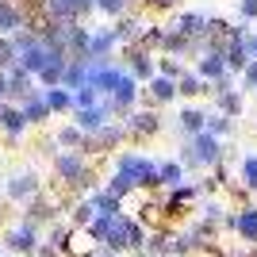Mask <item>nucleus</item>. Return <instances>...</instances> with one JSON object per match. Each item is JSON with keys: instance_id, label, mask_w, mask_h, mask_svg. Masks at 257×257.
I'll return each mask as SVG.
<instances>
[{"instance_id": "obj_3", "label": "nucleus", "mask_w": 257, "mask_h": 257, "mask_svg": "<svg viewBox=\"0 0 257 257\" xmlns=\"http://www.w3.org/2000/svg\"><path fill=\"white\" fill-rule=\"evenodd\" d=\"M223 73H226V62L219 54H211V58L200 62V77H204V81H223Z\"/></svg>"}, {"instance_id": "obj_18", "label": "nucleus", "mask_w": 257, "mask_h": 257, "mask_svg": "<svg viewBox=\"0 0 257 257\" xmlns=\"http://www.w3.org/2000/svg\"><path fill=\"white\" fill-rule=\"evenodd\" d=\"M62 142H65V146H77V142H81V131H77V127L62 131Z\"/></svg>"}, {"instance_id": "obj_1", "label": "nucleus", "mask_w": 257, "mask_h": 257, "mask_svg": "<svg viewBox=\"0 0 257 257\" xmlns=\"http://www.w3.org/2000/svg\"><path fill=\"white\" fill-rule=\"evenodd\" d=\"M219 158V142H215V135H196V142H192V154H188V161H215Z\"/></svg>"}, {"instance_id": "obj_7", "label": "nucleus", "mask_w": 257, "mask_h": 257, "mask_svg": "<svg viewBox=\"0 0 257 257\" xmlns=\"http://www.w3.org/2000/svg\"><path fill=\"white\" fill-rule=\"evenodd\" d=\"M181 92L184 96H196V92H204V81L200 77H181Z\"/></svg>"}, {"instance_id": "obj_22", "label": "nucleus", "mask_w": 257, "mask_h": 257, "mask_svg": "<svg viewBox=\"0 0 257 257\" xmlns=\"http://www.w3.org/2000/svg\"><path fill=\"white\" fill-rule=\"evenodd\" d=\"M8 58H12V46H8V43H0V65L8 62Z\"/></svg>"}, {"instance_id": "obj_13", "label": "nucleus", "mask_w": 257, "mask_h": 257, "mask_svg": "<svg viewBox=\"0 0 257 257\" xmlns=\"http://www.w3.org/2000/svg\"><path fill=\"white\" fill-rule=\"evenodd\" d=\"M46 107H69V96H65V92H50V96H46Z\"/></svg>"}, {"instance_id": "obj_23", "label": "nucleus", "mask_w": 257, "mask_h": 257, "mask_svg": "<svg viewBox=\"0 0 257 257\" xmlns=\"http://www.w3.org/2000/svg\"><path fill=\"white\" fill-rule=\"evenodd\" d=\"M146 4H150V8H169L173 0H146Z\"/></svg>"}, {"instance_id": "obj_16", "label": "nucleus", "mask_w": 257, "mask_h": 257, "mask_svg": "<svg viewBox=\"0 0 257 257\" xmlns=\"http://www.w3.org/2000/svg\"><path fill=\"white\" fill-rule=\"evenodd\" d=\"M242 173H246V184H253V188H257V158H249Z\"/></svg>"}, {"instance_id": "obj_11", "label": "nucleus", "mask_w": 257, "mask_h": 257, "mask_svg": "<svg viewBox=\"0 0 257 257\" xmlns=\"http://www.w3.org/2000/svg\"><path fill=\"white\" fill-rule=\"evenodd\" d=\"M23 119H27V115H20V111H4V123H8L12 135H16V131H23Z\"/></svg>"}, {"instance_id": "obj_2", "label": "nucleus", "mask_w": 257, "mask_h": 257, "mask_svg": "<svg viewBox=\"0 0 257 257\" xmlns=\"http://www.w3.org/2000/svg\"><path fill=\"white\" fill-rule=\"evenodd\" d=\"M81 142H85L92 154H100V150H107V146H115V142H119V131L115 127H100L92 139H81Z\"/></svg>"}, {"instance_id": "obj_5", "label": "nucleus", "mask_w": 257, "mask_h": 257, "mask_svg": "<svg viewBox=\"0 0 257 257\" xmlns=\"http://www.w3.org/2000/svg\"><path fill=\"white\" fill-rule=\"evenodd\" d=\"M215 92H219V107H223L226 115H238V111H242V100H238L234 92H226L223 81H219V88H215Z\"/></svg>"}, {"instance_id": "obj_24", "label": "nucleus", "mask_w": 257, "mask_h": 257, "mask_svg": "<svg viewBox=\"0 0 257 257\" xmlns=\"http://www.w3.org/2000/svg\"><path fill=\"white\" fill-rule=\"evenodd\" d=\"M4 92H8V88H4V81H0V96H4Z\"/></svg>"}, {"instance_id": "obj_20", "label": "nucleus", "mask_w": 257, "mask_h": 257, "mask_svg": "<svg viewBox=\"0 0 257 257\" xmlns=\"http://www.w3.org/2000/svg\"><path fill=\"white\" fill-rule=\"evenodd\" d=\"M242 16L253 20V16H257V0H242Z\"/></svg>"}, {"instance_id": "obj_21", "label": "nucleus", "mask_w": 257, "mask_h": 257, "mask_svg": "<svg viewBox=\"0 0 257 257\" xmlns=\"http://www.w3.org/2000/svg\"><path fill=\"white\" fill-rule=\"evenodd\" d=\"M246 85H257V62H253V65L246 69Z\"/></svg>"}, {"instance_id": "obj_12", "label": "nucleus", "mask_w": 257, "mask_h": 257, "mask_svg": "<svg viewBox=\"0 0 257 257\" xmlns=\"http://www.w3.org/2000/svg\"><path fill=\"white\" fill-rule=\"evenodd\" d=\"M226 127H230V123H226V115H215L211 123H207V135H223Z\"/></svg>"}, {"instance_id": "obj_9", "label": "nucleus", "mask_w": 257, "mask_h": 257, "mask_svg": "<svg viewBox=\"0 0 257 257\" xmlns=\"http://www.w3.org/2000/svg\"><path fill=\"white\" fill-rule=\"evenodd\" d=\"M77 123H81V127H100V123H104V111H81Z\"/></svg>"}, {"instance_id": "obj_15", "label": "nucleus", "mask_w": 257, "mask_h": 257, "mask_svg": "<svg viewBox=\"0 0 257 257\" xmlns=\"http://www.w3.org/2000/svg\"><path fill=\"white\" fill-rule=\"evenodd\" d=\"M31 188H35V184H31V177H23V181H16V184H12V196H27Z\"/></svg>"}, {"instance_id": "obj_10", "label": "nucleus", "mask_w": 257, "mask_h": 257, "mask_svg": "<svg viewBox=\"0 0 257 257\" xmlns=\"http://www.w3.org/2000/svg\"><path fill=\"white\" fill-rule=\"evenodd\" d=\"M8 242H12L16 249H31V230H16V234H12Z\"/></svg>"}, {"instance_id": "obj_19", "label": "nucleus", "mask_w": 257, "mask_h": 257, "mask_svg": "<svg viewBox=\"0 0 257 257\" xmlns=\"http://www.w3.org/2000/svg\"><path fill=\"white\" fill-rule=\"evenodd\" d=\"M161 73H165V77H169V81H173V77L181 73V65H177V62H169V58H165V62H161Z\"/></svg>"}, {"instance_id": "obj_4", "label": "nucleus", "mask_w": 257, "mask_h": 257, "mask_svg": "<svg viewBox=\"0 0 257 257\" xmlns=\"http://www.w3.org/2000/svg\"><path fill=\"white\" fill-rule=\"evenodd\" d=\"M131 131H135V135H154V131H158V115H154V111L131 115Z\"/></svg>"}, {"instance_id": "obj_6", "label": "nucleus", "mask_w": 257, "mask_h": 257, "mask_svg": "<svg viewBox=\"0 0 257 257\" xmlns=\"http://www.w3.org/2000/svg\"><path fill=\"white\" fill-rule=\"evenodd\" d=\"M173 92H177V88H173L169 77H158V81H154V96L158 100H173Z\"/></svg>"}, {"instance_id": "obj_8", "label": "nucleus", "mask_w": 257, "mask_h": 257, "mask_svg": "<svg viewBox=\"0 0 257 257\" xmlns=\"http://www.w3.org/2000/svg\"><path fill=\"white\" fill-rule=\"evenodd\" d=\"M181 123H184L188 131H204V111H184Z\"/></svg>"}, {"instance_id": "obj_14", "label": "nucleus", "mask_w": 257, "mask_h": 257, "mask_svg": "<svg viewBox=\"0 0 257 257\" xmlns=\"http://www.w3.org/2000/svg\"><path fill=\"white\" fill-rule=\"evenodd\" d=\"M161 177H165L169 184H177L181 181V165H161Z\"/></svg>"}, {"instance_id": "obj_17", "label": "nucleus", "mask_w": 257, "mask_h": 257, "mask_svg": "<svg viewBox=\"0 0 257 257\" xmlns=\"http://www.w3.org/2000/svg\"><path fill=\"white\" fill-rule=\"evenodd\" d=\"M96 4L104 12H123V8H127V0H96Z\"/></svg>"}]
</instances>
